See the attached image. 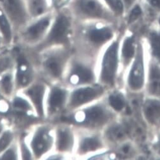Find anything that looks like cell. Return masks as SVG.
Segmentation results:
<instances>
[{"mask_svg": "<svg viewBox=\"0 0 160 160\" xmlns=\"http://www.w3.org/2000/svg\"><path fill=\"white\" fill-rule=\"evenodd\" d=\"M72 0H49L50 9L53 12L68 8Z\"/></svg>", "mask_w": 160, "mask_h": 160, "instance_id": "83f0119b", "label": "cell"}, {"mask_svg": "<svg viewBox=\"0 0 160 160\" xmlns=\"http://www.w3.org/2000/svg\"><path fill=\"white\" fill-rule=\"evenodd\" d=\"M2 159H15V155L13 151L8 150L3 156Z\"/></svg>", "mask_w": 160, "mask_h": 160, "instance_id": "e575fe53", "label": "cell"}, {"mask_svg": "<svg viewBox=\"0 0 160 160\" xmlns=\"http://www.w3.org/2000/svg\"><path fill=\"white\" fill-rule=\"evenodd\" d=\"M102 143L98 136L88 135L81 138L78 144V151L81 154H86L101 149Z\"/></svg>", "mask_w": 160, "mask_h": 160, "instance_id": "7c38bea8", "label": "cell"}, {"mask_svg": "<svg viewBox=\"0 0 160 160\" xmlns=\"http://www.w3.org/2000/svg\"><path fill=\"white\" fill-rule=\"evenodd\" d=\"M104 89L100 86H87L74 90L70 99V104L73 108L82 107L101 97Z\"/></svg>", "mask_w": 160, "mask_h": 160, "instance_id": "9c48e42d", "label": "cell"}, {"mask_svg": "<svg viewBox=\"0 0 160 160\" xmlns=\"http://www.w3.org/2000/svg\"><path fill=\"white\" fill-rule=\"evenodd\" d=\"M148 40L152 55L160 64V28L156 25L149 31Z\"/></svg>", "mask_w": 160, "mask_h": 160, "instance_id": "e0dca14e", "label": "cell"}, {"mask_svg": "<svg viewBox=\"0 0 160 160\" xmlns=\"http://www.w3.org/2000/svg\"><path fill=\"white\" fill-rule=\"evenodd\" d=\"M81 36L92 45H102L113 40L115 34V23L104 21L77 22Z\"/></svg>", "mask_w": 160, "mask_h": 160, "instance_id": "7a4b0ae2", "label": "cell"}, {"mask_svg": "<svg viewBox=\"0 0 160 160\" xmlns=\"http://www.w3.org/2000/svg\"><path fill=\"white\" fill-rule=\"evenodd\" d=\"M50 144L51 138L46 130H40L36 134L32 142L33 151L38 156L46 151Z\"/></svg>", "mask_w": 160, "mask_h": 160, "instance_id": "4fadbf2b", "label": "cell"}, {"mask_svg": "<svg viewBox=\"0 0 160 160\" xmlns=\"http://www.w3.org/2000/svg\"><path fill=\"white\" fill-rule=\"evenodd\" d=\"M112 113L101 104H94L81 109L70 120L78 125L88 128L99 127L108 123Z\"/></svg>", "mask_w": 160, "mask_h": 160, "instance_id": "277c9868", "label": "cell"}, {"mask_svg": "<svg viewBox=\"0 0 160 160\" xmlns=\"http://www.w3.org/2000/svg\"><path fill=\"white\" fill-rule=\"evenodd\" d=\"M157 145H158V146L160 148V136H159V139H158V142H157Z\"/></svg>", "mask_w": 160, "mask_h": 160, "instance_id": "8d00e7d4", "label": "cell"}, {"mask_svg": "<svg viewBox=\"0 0 160 160\" xmlns=\"http://www.w3.org/2000/svg\"><path fill=\"white\" fill-rule=\"evenodd\" d=\"M17 78L18 82L22 86L27 85L30 81V73L28 69V65L25 58L22 57H20L18 58Z\"/></svg>", "mask_w": 160, "mask_h": 160, "instance_id": "d4e9b609", "label": "cell"}, {"mask_svg": "<svg viewBox=\"0 0 160 160\" xmlns=\"http://www.w3.org/2000/svg\"><path fill=\"white\" fill-rule=\"evenodd\" d=\"M106 6L118 19H123L125 11L122 0H102Z\"/></svg>", "mask_w": 160, "mask_h": 160, "instance_id": "484cf974", "label": "cell"}, {"mask_svg": "<svg viewBox=\"0 0 160 160\" xmlns=\"http://www.w3.org/2000/svg\"><path fill=\"white\" fill-rule=\"evenodd\" d=\"M94 78L92 69L84 63L73 65L70 75V82L75 85H84L91 83Z\"/></svg>", "mask_w": 160, "mask_h": 160, "instance_id": "30bf717a", "label": "cell"}, {"mask_svg": "<svg viewBox=\"0 0 160 160\" xmlns=\"http://www.w3.org/2000/svg\"><path fill=\"white\" fill-rule=\"evenodd\" d=\"M136 38L133 34L127 36L123 39L121 54L123 61L128 63L136 55Z\"/></svg>", "mask_w": 160, "mask_h": 160, "instance_id": "2e32d148", "label": "cell"}, {"mask_svg": "<svg viewBox=\"0 0 160 160\" xmlns=\"http://www.w3.org/2000/svg\"><path fill=\"white\" fill-rule=\"evenodd\" d=\"M127 84L134 91H141L145 84V67L143 50L140 46L136 49V55L133 61L127 78Z\"/></svg>", "mask_w": 160, "mask_h": 160, "instance_id": "52a82bcc", "label": "cell"}, {"mask_svg": "<svg viewBox=\"0 0 160 160\" xmlns=\"http://www.w3.org/2000/svg\"><path fill=\"white\" fill-rule=\"evenodd\" d=\"M13 28L10 20L0 9V32L7 42H10L12 39Z\"/></svg>", "mask_w": 160, "mask_h": 160, "instance_id": "cb8c5ba5", "label": "cell"}, {"mask_svg": "<svg viewBox=\"0 0 160 160\" xmlns=\"http://www.w3.org/2000/svg\"><path fill=\"white\" fill-rule=\"evenodd\" d=\"M76 20L68 8L54 12V16L48 32V41L52 43H65L72 32Z\"/></svg>", "mask_w": 160, "mask_h": 160, "instance_id": "3957f363", "label": "cell"}, {"mask_svg": "<svg viewBox=\"0 0 160 160\" xmlns=\"http://www.w3.org/2000/svg\"><path fill=\"white\" fill-rule=\"evenodd\" d=\"M13 106L20 109H28L29 108V104L25 100L22 98H17L14 100Z\"/></svg>", "mask_w": 160, "mask_h": 160, "instance_id": "4dcf8cb0", "label": "cell"}, {"mask_svg": "<svg viewBox=\"0 0 160 160\" xmlns=\"http://www.w3.org/2000/svg\"><path fill=\"white\" fill-rule=\"evenodd\" d=\"M54 12L51 11L39 17L32 18L24 27L23 35L29 39H38L48 32Z\"/></svg>", "mask_w": 160, "mask_h": 160, "instance_id": "ba28073f", "label": "cell"}, {"mask_svg": "<svg viewBox=\"0 0 160 160\" xmlns=\"http://www.w3.org/2000/svg\"><path fill=\"white\" fill-rule=\"evenodd\" d=\"M119 43L117 40H112L102 55L99 78L102 83L113 85L117 77L119 61Z\"/></svg>", "mask_w": 160, "mask_h": 160, "instance_id": "5b68a950", "label": "cell"}, {"mask_svg": "<svg viewBox=\"0 0 160 160\" xmlns=\"http://www.w3.org/2000/svg\"><path fill=\"white\" fill-rule=\"evenodd\" d=\"M64 65V57H52L46 62V67L49 73L55 77H59L62 73Z\"/></svg>", "mask_w": 160, "mask_h": 160, "instance_id": "ffe728a7", "label": "cell"}, {"mask_svg": "<svg viewBox=\"0 0 160 160\" xmlns=\"http://www.w3.org/2000/svg\"><path fill=\"white\" fill-rule=\"evenodd\" d=\"M146 13V9L140 0L125 13L123 18L126 20V22L128 25H132L140 20Z\"/></svg>", "mask_w": 160, "mask_h": 160, "instance_id": "ac0fdd59", "label": "cell"}, {"mask_svg": "<svg viewBox=\"0 0 160 160\" xmlns=\"http://www.w3.org/2000/svg\"><path fill=\"white\" fill-rule=\"evenodd\" d=\"M143 4L146 12H152L157 14L160 13V0H141Z\"/></svg>", "mask_w": 160, "mask_h": 160, "instance_id": "f1b7e54d", "label": "cell"}, {"mask_svg": "<svg viewBox=\"0 0 160 160\" xmlns=\"http://www.w3.org/2000/svg\"><path fill=\"white\" fill-rule=\"evenodd\" d=\"M32 18L41 16L51 12L49 0H25Z\"/></svg>", "mask_w": 160, "mask_h": 160, "instance_id": "5bb4252c", "label": "cell"}, {"mask_svg": "<svg viewBox=\"0 0 160 160\" xmlns=\"http://www.w3.org/2000/svg\"><path fill=\"white\" fill-rule=\"evenodd\" d=\"M149 89L154 95H160V67L152 64L149 70Z\"/></svg>", "mask_w": 160, "mask_h": 160, "instance_id": "d6986e66", "label": "cell"}, {"mask_svg": "<svg viewBox=\"0 0 160 160\" xmlns=\"http://www.w3.org/2000/svg\"><path fill=\"white\" fill-rule=\"evenodd\" d=\"M0 9L15 28H23L32 18L25 0H0Z\"/></svg>", "mask_w": 160, "mask_h": 160, "instance_id": "8992f818", "label": "cell"}, {"mask_svg": "<svg viewBox=\"0 0 160 160\" xmlns=\"http://www.w3.org/2000/svg\"><path fill=\"white\" fill-rule=\"evenodd\" d=\"M9 64L10 61L7 58H4L0 60V72H2L7 68Z\"/></svg>", "mask_w": 160, "mask_h": 160, "instance_id": "836d02e7", "label": "cell"}, {"mask_svg": "<svg viewBox=\"0 0 160 160\" xmlns=\"http://www.w3.org/2000/svg\"><path fill=\"white\" fill-rule=\"evenodd\" d=\"M108 103L115 111L121 112L125 107L126 101L124 95L121 92H113L108 97Z\"/></svg>", "mask_w": 160, "mask_h": 160, "instance_id": "4316f807", "label": "cell"}, {"mask_svg": "<svg viewBox=\"0 0 160 160\" xmlns=\"http://www.w3.org/2000/svg\"><path fill=\"white\" fill-rule=\"evenodd\" d=\"M12 139V136L10 132H5L0 139V152L3 151L9 145Z\"/></svg>", "mask_w": 160, "mask_h": 160, "instance_id": "f546056e", "label": "cell"}, {"mask_svg": "<svg viewBox=\"0 0 160 160\" xmlns=\"http://www.w3.org/2000/svg\"><path fill=\"white\" fill-rule=\"evenodd\" d=\"M73 136L68 128H61L58 132L57 146L60 151H69L73 146Z\"/></svg>", "mask_w": 160, "mask_h": 160, "instance_id": "9a60e30c", "label": "cell"}, {"mask_svg": "<svg viewBox=\"0 0 160 160\" xmlns=\"http://www.w3.org/2000/svg\"><path fill=\"white\" fill-rule=\"evenodd\" d=\"M106 136L113 142H118L123 140L127 135V130L122 124H115L106 131Z\"/></svg>", "mask_w": 160, "mask_h": 160, "instance_id": "603a6c76", "label": "cell"}, {"mask_svg": "<svg viewBox=\"0 0 160 160\" xmlns=\"http://www.w3.org/2000/svg\"><path fill=\"white\" fill-rule=\"evenodd\" d=\"M156 24H157L156 25H157L158 27H159V28H160V13H159L158 14L156 15Z\"/></svg>", "mask_w": 160, "mask_h": 160, "instance_id": "d590c367", "label": "cell"}, {"mask_svg": "<svg viewBox=\"0 0 160 160\" xmlns=\"http://www.w3.org/2000/svg\"><path fill=\"white\" fill-rule=\"evenodd\" d=\"M68 9L77 22L104 21L116 23L119 20L102 0H72Z\"/></svg>", "mask_w": 160, "mask_h": 160, "instance_id": "6da1fadb", "label": "cell"}, {"mask_svg": "<svg viewBox=\"0 0 160 160\" xmlns=\"http://www.w3.org/2000/svg\"><path fill=\"white\" fill-rule=\"evenodd\" d=\"M143 113L145 119L151 125L160 123V99L149 98L143 104Z\"/></svg>", "mask_w": 160, "mask_h": 160, "instance_id": "8fae6325", "label": "cell"}, {"mask_svg": "<svg viewBox=\"0 0 160 160\" xmlns=\"http://www.w3.org/2000/svg\"><path fill=\"white\" fill-rule=\"evenodd\" d=\"M2 86L6 93L10 94L12 90V82L10 77L6 76L3 78L2 81Z\"/></svg>", "mask_w": 160, "mask_h": 160, "instance_id": "1f68e13d", "label": "cell"}, {"mask_svg": "<svg viewBox=\"0 0 160 160\" xmlns=\"http://www.w3.org/2000/svg\"><path fill=\"white\" fill-rule=\"evenodd\" d=\"M44 89L41 86H36L28 91V94L34 102L39 115H42V99Z\"/></svg>", "mask_w": 160, "mask_h": 160, "instance_id": "7402d4cb", "label": "cell"}, {"mask_svg": "<svg viewBox=\"0 0 160 160\" xmlns=\"http://www.w3.org/2000/svg\"><path fill=\"white\" fill-rule=\"evenodd\" d=\"M66 97L67 93L65 90L58 88L53 89L49 101L51 108L53 110L61 108L65 102Z\"/></svg>", "mask_w": 160, "mask_h": 160, "instance_id": "44dd1931", "label": "cell"}, {"mask_svg": "<svg viewBox=\"0 0 160 160\" xmlns=\"http://www.w3.org/2000/svg\"><path fill=\"white\" fill-rule=\"evenodd\" d=\"M140 0H122L123 5L125 8V13L134 5H136Z\"/></svg>", "mask_w": 160, "mask_h": 160, "instance_id": "d6a6232c", "label": "cell"}]
</instances>
